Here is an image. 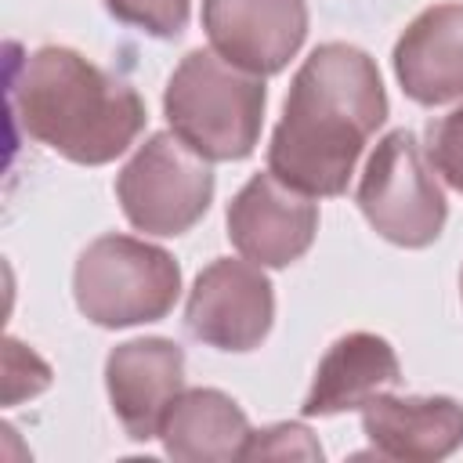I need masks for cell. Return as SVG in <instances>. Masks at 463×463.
<instances>
[{"instance_id":"1","label":"cell","mask_w":463,"mask_h":463,"mask_svg":"<svg viewBox=\"0 0 463 463\" xmlns=\"http://www.w3.org/2000/svg\"><path fill=\"white\" fill-rule=\"evenodd\" d=\"M387 119L376 61L351 43H322L297 69L268 145V170L304 195H340L369 137Z\"/></svg>"},{"instance_id":"2","label":"cell","mask_w":463,"mask_h":463,"mask_svg":"<svg viewBox=\"0 0 463 463\" xmlns=\"http://www.w3.org/2000/svg\"><path fill=\"white\" fill-rule=\"evenodd\" d=\"M7 87L18 127L80 166H101L123 156L148 119L141 94L127 80L72 47L47 43L11 61Z\"/></svg>"},{"instance_id":"3","label":"cell","mask_w":463,"mask_h":463,"mask_svg":"<svg viewBox=\"0 0 463 463\" xmlns=\"http://www.w3.org/2000/svg\"><path fill=\"white\" fill-rule=\"evenodd\" d=\"M264 76H253L217 51H188L174 69L163 112L170 130L210 163H239L260 141Z\"/></svg>"},{"instance_id":"4","label":"cell","mask_w":463,"mask_h":463,"mask_svg":"<svg viewBox=\"0 0 463 463\" xmlns=\"http://www.w3.org/2000/svg\"><path fill=\"white\" fill-rule=\"evenodd\" d=\"M72 297L80 315L101 329L159 322L181 297V268L163 246L112 232L80 253Z\"/></svg>"},{"instance_id":"5","label":"cell","mask_w":463,"mask_h":463,"mask_svg":"<svg viewBox=\"0 0 463 463\" xmlns=\"http://www.w3.org/2000/svg\"><path fill=\"white\" fill-rule=\"evenodd\" d=\"M354 199L369 228L405 250H423L438 242L449 217L434 163L412 130H391L380 137L362 170Z\"/></svg>"},{"instance_id":"6","label":"cell","mask_w":463,"mask_h":463,"mask_svg":"<svg viewBox=\"0 0 463 463\" xmlns=\"http://www.w3.org/2000/svg\"><path fill=\"white\" fill-rule=\"evenodd\" d=\"M123 217L145 235H184L213 203V170L174 130L152 134L116 177Z\"/></svg>"},{"instance_id":"7","label":"cell","mask_w":463,"mask_h":463,"mask_svg":"<svg viewBox=\"0 0 463 463\" xmlns=\"http://www.w3.org/2000/svg\"><path fill=\"white\" fill-rule=\"evenodd\" d=\"M275 322V289L271 279L253 260L221 257L206 264L188 293L184 326L195 340L217 351H253Z\"/></svg>"},{"instance_id":"8","label":"cell","mask_w":463,"mask_h":463,"mask_svg":"<svg viewBox=\"0 0 463 463\" xmlns=\"http://www.w3.org/2000/svg\"><path fill=\"white\" fill-rule=\"evenodd\" d=\"M315 232V195L297 192L271 170L253 174L228 203V239L246 260L260 268H286L300 260L311 250Z\"/></svg>"},{"instance_id":"9","label":"cell","mask_w":463,"mask_h":463,"mask_svg":"<svg viewBox=\"0 0 463 463\" xmlns=\"http://www.w3.org/2000/svg\"><path fill=\"white\" fill-rule=\"evenodd\" d=\"M203 29L224 61L275 76L307 36V0H203Z\"/></svg>"},{"instance_id":"10","label":"cell","mask_w":463,"mask_h":463,"mask_svg":"<svg viewBox=\"0 0 463 463\" xmlns=\"http://www.w3.org/2000/svg\"><path fill=\"white\" fill-rule=\"evenodd\" d=\"M105 387L127 438H159V423L184 391V351L166 336L116 344L105 358Z\"/></svg>"},{"instance_id":"11","label":"cell","mask_w":463,"mask_h":463,"mask_svg":"<svg viewBox=\"0 0 463 463\" xmlns=\"http://www.w3.org/2000/svg\"><path fill=\"white\" fill-rule=\"evenodd\" d=\"M362 430L383 459L434 463L463 445V405L449 394L380 391L362 405Z\"/></svg>"},{"instance_id":"12","label":"cell","mask_w":463,"mask_h":463,"mask_svg":"<svg viewBox=\"0 0 463 463\" xmlns=\"http://www.w3.org/2000/svg\"><path fill=\"white\" fill-rule=\"evenodd\" d=\"M394 76L416 105L463 101V4L420 11L394 43Z\"/></svg>"},{"instance_id":"13","label":"cell","mask_w":463,"mask_h":463,"mask_svg":"<svg viewBox=\"0 0 463 463\" xmlns=\"http://www.w3.org/2000/svg\"><path fill=\"white\" fill-rule=\"evenodd\" d=\"M398 383H402V362L394 347L376 333H347L322 354L311 391L300 402V412L336 416L347 409H362L369 398Z\"/></svg>"},{"instance_id":"14","label":"cell","mask_w":463,"mask_h":463,"mask_svg":"<svg viewBox=\"0 0 463 463\" xmlns=\"http://www.w3.org/2000/svg\"><path fill=\"white\" fill-rule=\"evenodd\" d=\"M159 438L170 459L184 463H224L239 459L250 420L235 398L217 387H192L174 398L159 423Z\"/></svg>"},{"instance_id":"15","label":"cell","mask_w":463,"mask_h":463,"mask_svg":"<svg viewBox=\"0 0 463 463\" xmlns=\"http://www.w3.org/2000/svg\"><path fill=\"white\" fill-rule=\"evenodd\" d=\"M105 7L116 22L134 25L159 40L181 36L192 14V0H105Z\"/></svg>"},{"instance_id":"16","label":"cell","mask_w":463,"mask_h":463,"mask_svg":"<svg viewBox=\"0 0 463 463\" xmlns=\"http://www.w3.org/2000/svg\"><path fill=\"white\" fill-rule=\"evenodd\" d=\"M239 459H322V445L304 423H271L250 430Z\"/></svg>"},{"instance_id":"17","label":"cell","mask_w":463,"mask_h":463,"mask_svg":"<svg viewBox=\"0 0 463 463\" xmlns=\"http://www.w3.org/2000/svg\"><path fill=\"white\" fill-rule=\"evenodd\" d=\"M47 383H51V365L36 351H29L14 336H7L4 340V405L33 398Z\"/></svg>"},{"instance_id":"18","label":"cell","mask_w":463,"mask_h":463,"mask_svg":"<svg viewBox=\"0 0 463 463\" xmlns=\"http://www.w3.org/2000/svg\"><path fill=\"white\" fill-rule=\"evenodd\" d=\"M427 156H430L434 170L456 192H463V105H456L449 116H441L427 127Z\"/></svg>"},{"instance_id":"19","label":"cell","mask_w":463,"mask_h":463,"mask_svg":"<svg viewBox=\"0 0 463 463\" xmlns=\"http://www.w3.org/2000/svg\"><path fill=\"white\" fill-rule=\"evenodd\" d=\"M459 297H463V271H459Z\"/></svg>"}]
</instances>
